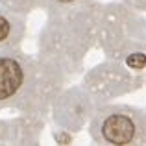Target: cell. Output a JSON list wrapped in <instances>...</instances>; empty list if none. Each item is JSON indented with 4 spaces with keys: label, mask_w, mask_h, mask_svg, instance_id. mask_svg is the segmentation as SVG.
I'll return each instance as SVG.
<instances>
[{
    "label": "cell",
    "mask_w": 146,
    "mask_h": 146,
    "mask_svg": "<svg viewBox=\"0 0 146 146\" xmlns=\"http://www.w3.org/2000/svg\"><path fill=\"white\" fill-rule=\"evenodd\" d=\"M63 74L17 48L0 50V111L41 115L61 94Z\"/></svg>",
    "instance_id": "6da1fadb"
},
{
    "label": "cell",
    "mask_w": 146,
    "mask_h": 146,
    "mask_svg": "<svg viewBox=\"0 0 146 146\" xmlns=\"http://www.w3.org/2000/svg\"><path fill=\"white\" fill-rule=\"evenodd\" d=\"M87 11L48 17L39 41V57L61 74H72L80 68L83 56L93 44L96 22Z\"/></svg>",
    "instance_id": "7a4b0ae2"
},
{
    "label": "cell",
    "mask_w": 146,
    "mask_h": 146,
    "mask_svg": "<svg viewBox=\"0 0 146 146\" xmlns=\"http://www.w3.org/2000/svg\"><path fill=\"white\" fill-rule=\"evenodd\" d=\"M89 135L96 144H144L146 115L129 106H102L91 117Z\"/></svg>",
    "instance_id": "3957f363"
},
{
    "label": "cell",
    "mask_w": 146,
    "mask_h": 146,
    "mask_svg": "<svg viewBox=\"0 0 146 146\" xmlns=\"http://www.w3.org/2000/svg\"><path fill=\"white\" fill-rule=\"evenodd\" d=\"M89 107H93L91 94L83 93L82 89H72L65 94H59L54 102L56 120L63 128H70V131H78L82 122L93 117L89 115Z\"/></svg>",
    "instance_id": "277c9868"
},
{
    "label": "cell",
    "mask_w": 146,
    "mask_h": 146,
    "mask_svg": "<svg viewBox=\"0 0 146 146\" xmlns=\"http://www.w3.org/2000/svg\"><path fill=\"white\" fill-rule=\"evenodd\" d=\"M26 33V15L0 4V50L19 48Z\"/></svg>",
    "instance_id": "5b68a950"
},
{
    "label": "cell",
    "mask_w": 146,
    "mask_h": 146,
    "mask_svg": "<svg viewBox=\"0 0 146 146\" xmlns=\"http://www.w3.org/2000/svg\"><path fill=\"white\" fill-rule=\"evenodd\" d=\"M93 4L94 0H39V7L46 11L48 17L87 11L91 9Z\"/></svg>",
    "instance_id": "8992f818"
},
{
    "label": "cell",
    "mask_w": 146,
    "mask_h": 146,
    "mask_svg": "<svg viewBox=\"0 0 146 146\" xmlns=\"http://www.w3.org/2000/svg\"><path fill=\"white\" fill-rule=\"evenodd\" d=\"M0 4H4L6 7L13 11H19L22 15H28L30 11L39 7V0H0Z\"/></svg>",
    "instance_id": "52a82bcc"
},
{
    "label": "cell",
    "mask_w": 146,
    "mask_h": 146,
    "mask_svg": "<svg viewBox=\"0 0 146 146\" xmlns=\"http://www.w3.org/2000/svg\"><path fill=\"white\" fill-rule=\"evenodd\" d=\"M126 63H128V67H129V68L141 70V68H144V67H146V56H144V54H131V56H128Z\"/></svg>",
    "instance_id": "ba28073f"
},
{
    "label": "cell",
    "mask_w": 146,
    "mask_h": 146,
    "mask_svg": "<svg viewBox=\"0 0 146 146\" xmlns=\"http://www.w3.org/2000/svg\"><path fill=\"white\" fill-rule=\"evenodd\" d=\"M122 2L137 11H146V0H122Z\"/></svg>",
    "instance_id": "9c48e42d"
}]
</instances>
